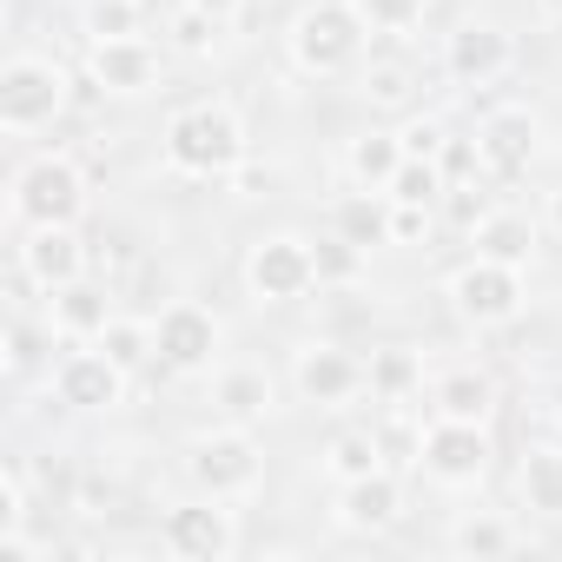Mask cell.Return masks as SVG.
<instances>
[{"label":"cell","instance_id":"6da1fadb","mask_svg":"<svg viewBox=\"0 0 562 562\" xmlns=\"http://www.w3.org/2000/svg\"><path fill=\"white\" fill-rule=\"evenodd\" d=\"M245 153H251L245 120H238L225 100H192V106H179V113L166 120V133H159V159H166V172H179V179H232V172L245 166Z\"/></svg>","mask_w":562,"mask_h":562},{"label":"cell","instance_id":"7a4b0ae2","mask_svg":"<svg viewBox=\"0 0 562 562\" xmlns=\"http://www.w3.org/2000/svg\"><path fill=\"white\" fill-rule=\"evenodd\" d=\"M364 41H371V21L358 14V0H305L285 27V54L299 74L312 80H338L364 60Z\"/></svg>","mask_w":562,"mask_h":562},{"label":"cell","instance_id":"3957f363","mask_svg":"<svg viewBox=\"0 0 562 562\" xmlns=\"http://www.w3.org/2000/svg\"><path fill=\"white\" fill-rule=\"evenodd\" d=\"M186 483L218 503H245L265 483V450L245 424H212L186 443Z\"/></svg>","mask_w":562,"mask_h":562},{"label":"cell","instance_id":"277c9868","mask_svg":"<svg viewBox=\"0 0 562 562\" xmlns=\"http://www.w3.org/2000/svg\"><path fill=\"white\" fill-rule=\"evenodd\" d=\"M443 299H450V312H457L470 331H503V325L522 318L529 285H522V265H503V258L470 251V258L443 278Z\"/></svg>","mask_w":562,"mask_h":562},{"label":"cell","instance_id":"5b68a950","mask_svg":"<svg viewBox=\"0 0 562 562\" xmlns=\"http://www.w3.org/2000/svg\"><path fill=\"white\" fill-rule=\"evenodd\" d=\"M8 212L14 225H80L87 218V172L74 153H34L21 159L14 172V192H8Z\"/></svg>","mask_w":562,"mask_h":562},{"label":"cell","instance_id":"8992f818","mask_svg":"<svg viewBox=\"0 0 562 562\" xmlns=\"http://www.w3.org/2000/svg\"><path fill=\"white\" fill-rule=\"evenodd\" d=\"M74 100V74L47 54H14L8 67H0V126H8L14 139L27 133H47Z\"/></svg>","mask_w":562,"mask_h":562},{"label":"cell","instance_id":"52a82bcc","mask_svg":"<svg viewBox=\"0 0 562 562\" xmlns=\"http://www.w3.org/2000/svg\"><path fill=\"white\" fill-rule=\"evenodd\" d=\"M245 292L251 305H299L318 292V251L299 232H265L245 251Z\"/></svg>","mask_w":562,"mask_h":562},{"label":"cell","instance_id":"ba28073f","mask_svg":"<svg viewBox=\"0 0 562 562\" xmlns=\"http://www.w3.org/2000/svg\"><path fill=\"white\" fill-rule=\"evenodd\" d=\"M496 463V443H490V424H463V417H430L424 424V443H417V470L443 490H476Z\"/></svg>","mask_w":562,"mask_h":562},{"label":"cell","instance_id":"9c48e42d","mask_svg":"<svg viewBox=\"0 0 562 562\" xmlns=\"http://www.w3.org/2000/svg\"><path fill=\"white\" fill-rule=\"evenodd\" d=\"M218 345H225V325H218L199 299L159 305V318H153V351H159V364H166L172 378L212 371V364H218Z\"/></svg>","mask_w":562,"mask_h":562},{"label":"cell","instance_id":"30bf717a","mask_svg":"<svg viewBox=\"0 0 562 562\" xmlns=\"http://www.w3.org/2000/svg\"><path fill=\"white\" fill-rule=\"evenodd\" d=\"M159 542H166V555H179V562H232V555H238V509L192 490V503L166 509Z\"/></svg>","mask_w":562,"mask_h":562},{"label":"cell","instance_id":"8fae6325","mask_svg":"<svg viewBox=\"0 0 562 562\" xmlns=\"http://www.w3.org/2000/svg\"><path fill=\"white\" fill-rule=\"evenodd\" d=\"M292 384H299V397L318 404V411H345V404H358V397L371 391V384H364V358L345 351V345H331V338H305V345L292 351Z\"/></svg>","mask_w":562,"mask_h":562},{"label":"cell","instance_id":"7c38bea8","mask_svg":"<svg viewBox=\"0 0 562 562\" xmlns=\"http://www.w3.org/2000/svg\"><path fill=\"white\" fill-rule=\"evenodd\" d=\"M516 67V41L503 21H457L443 34V80L450 87H496Z\"/></svg>","mask_w":562,"mask_h":562},{"label":"cell","instance_id":"4fadbf2b","mask_svg":"<svg viewBox=\"0 0 562 562\" xmlns=\"http://www.w3.org/2000/svg\"><path fill=\"white\" fill-rule=\"evenodd\" d=\"M47 391H54L60 411H120L126 404V371L100 345H87V351H67L47 371Z\"/></svg>","mask_w":562,"mask_h":562},{"label":"cell","instance_id":"5bb4252c","mask_svg":"<svg viewBox=\"0 0 562 562\" xmlns=\"http://www.w3.org/2000/svg\"><path fill=\"white\" fill-rule=\"evenodd\" d=\"M476 153L490 179H522L542 159V120L529 106H490L476 126Z\"/></svg>","mask_w":562,"mask_h":562},{"label":"cell","instance_id":"9a60e30c","mask_svg":"<svg viewBox=\"0 0 562 562\" xmlns=\"http://www.w3.org/2000/svg\"><path fill=\"white\" fill-rule=\"evenodd\" d=\"M14 265L41 292H60L74 278H87V238H80V225H27L14 245Z\"/></svg>","mask_w":562,"mask_h":562},{"label":"cell","instance_id":"2e32d148","mask_svg":"<svg viewBox=\"0 0 562 562\" xmlns=\"http://www.w3.org/2000/svg\"><path fill=\"white\" fill-rule=\"evenodd\" d=\"M87 80L100 93H113V100H139V93L159 87V54H153L146 34H133V41H87Z\"/></svg>","mask_w":562,"mask_h":562},{"label":"cell","instance_id":"e0dca14e","mask_svg":"<svg viewBox=\"0 0 562 562\" xmlns=\"http://www.w3.org/2000/svg\"><path fill=\"white\" fill-rule=\"evenodd\" d=\"M331 509H338V529H351V536H384V529L404 516V483H397V470L384 463V470H371V476L338 483Z\"/></svg>","mask_w":562,"mask_h":562},{"label":"cell","instance_id":"ac0fdd59","mask_svg":"<svg viewBox=\"0 0 562 562\" xmlns=\"http://www.w3.org/2000/svg\"><path fill=\"white\" fill-rule=\"evenodd\" d=\"M496 404H503V391H496V378H490L483 364H450V371H437V378H430V417L490 424V417H496Z\"/></svg>","mask_w":562,"mask_h":562},{"label":"cell","instance_id":"d6986e66","mask_svg":"<svg viewBox=\"0 0 562 562\" xmlns=\"http://www.w3.org/2000/svg\"><path fill=\"white\" fill-rule=\"evenodd\" d=\"M113 318H120V312H113V292L93 285V278H74V285L47 292V325H54L60 338H74V345H93Z\"/></svg>","mask_w":562,"mask_h":562},{"label":"cell","instance_id":"ffe728a7","mask_svg":"<svg viewBox=\"0 0 562 562\" xmlns=\"http://www.w3.org/2000/svg\"><path fill=\"white\" fill-rule=\"evenodd\" d=\"M271 404H278V391H271V371H265V364H225V371L212 378V411H218V424L258 430V424L271 417Z\"/></svg>","mask_w":562,"mask_h":562},{"label":"cell","instance_id":"44dd1931","mask_svg":"<svg viewBox=\"0 0 562 562\" xmlns=\"http://www.w3.org/2000/svg\"><path fill=\"white\" fill-rule=\"evenodd\" d=\"M443 549L490 562V555H516V549H522V529H516L503 509H463V516L443 529Z\"/></svg>","mask_w":562,"mask_h":562},{"label":"cell","instance_id":"7402d4cb","mask_svg":"<svg viewBox=\"0 0 562 562\" xmlns=\"http://www.w3.org/2000/svg\"><path fill=\"white\" fill-rule=\"evenodd\" d=\"M331 232H338V238H351V245H364V251L391 245V192L351 186V192L331 205Z\"/></svg>","mask_w":562,"mask_h":562},{"label":"cell","instance_id":"603a6c76","mask_svg":"<svg viewBox=\"0 0 562 562\" xmlns=\"http://www.w3.org/2000/svg\"><path fill=\"white\" fill-rule=\"evenodd\" d=\"M364 384L378 404H411V397H424V358L411 345H378L364 358Z\"/></svg>","mask_w":562,"mask_h":562},{"label":"cell","instance_id":"cb8c5ba5","mask_svg":"<svg viewBox=\"0 0 562 562\" xmlns=\"http://www.w3.org/2000/svg\"><path fill=\"white\" fill-rule=\"evenodd\" d=\"M397 166H404V139H397L391 126H371V133H358V139L345 146V179H351V186L384 192V186L397 179Z\"/></svg>","mask_w":562,"mask_h":562},{"label":"cell","instance_id":"d4e9b609","mask_svg":"<svg viewBox=\"0 0 562 562\" xmlns=\"http://www.w3.org/2000/svg\"><path fill=\"white\" fill-rule=\"evenodd\" d=\"M516 496H522V509L562 522V443H536L516 463Z\"/></svg>","mask_w":562,"mask_h":562},{"label":"cell","instance_id":"484cf974","mask_svg":"<svg viewBox=\"0 0 562 562\" xmlns=\"http://www.w3.org/2000/svg\"><path fill=\"white\" fill-rule=\"evenodd\" d=\"M470 245H476L483 258H503V265H529V251H536V225H529L522 212H509V205H490V212L470 225Z\"/></svg>","mask_w":562,"mask_h":562},{"label":"cell","instance_id":"4316f807","mask_svg":"<svg viewBox=\"0 0 562 562\" xmlns=\"http://www.w3.org/2000/svg\"><path fill=\"white\" fill-rule=\"evenodd\" d=\"M384 463H391V457H384L378 430H338V437L325 443V476H331V483L371 476V470H384Z\"/></svg>","mask_w":562,"mask_h":562},{"label":"cell","instance_id":"83f0119b","mask_svg":"<svg viewBox=\"0 0 562 562\" xmlns=\"http://www.w3.org/2000/svg\"><path fill=\"white\" fill-rule=\"evenodd\" d=\"M312 251H318V292H351V285H364V265H371V251L364 245H351V238H312Z\"/></svg>","mask_w":562,"mask_h":562},{"label":"cell","instance_id":"f1b7e54d","mask_svg":"<svg viewBox=\"0 0 562 562\" xmlns=\"http://www.w3.org/2000/svg\"><path fill=\"white\" fill-rule=\"evenodd\" d=\"M93 345H100L126 378H133V371H146V364H159V351H153V318H113Z\"/></svg>","mask_w":562,"mask_h":562},{"label":"cell","instance_id":"f546056e","mask_svg":"<svg viewBox=\"0 0 562 562\" xmlns=\"http://www.w3.org/2000/svg\"><path fill=\"white\" fill-rule=\"evenodd\" d=\"M139 27H146V0H87L80 8L87 41H133Z\"/></svg>","mask_w":562,"mask_h":562},{"label":"cell","instance_id":"4dcf8cb0","mask_svg":"<svg viewBox=\"0 0 562 562\" xmlns=\"http://www.w3.org/2000/svg\"><path fill=\"white\" fill-rule=\"evenodd\" d=\"M54 338H60L54 325H34V318H21V312H14V318H8V358H0V364H8V378L34 371V364L54 351Z\"/></svg>","mask_w":562,"mask_h":562},{"label":"cell","instance_id":"1f68e13d","mask_svg":"<svg viewBox=\"0 0 562 562\" xmlns=\"http://www.w3.org/2000/svg\"><path fill=\"white\" fill-rule=\"evenodd\" d=\"M384 192H391L397 205H437V199L450 192V179H443V166H437V159H404V166H397V179H391Z\"/></svg>","mask_w":562,"mask_h":562},{"label":"cell","instance_id":"d6a6232c","mask_svg":"<svg viewBox=\"0 0 562 562\" xmlns=\"http://www.w3.org/2000/svg\"><path fill=\"white\" fill-rule=\"evenodd\" d=\"M172 47L179 54H192V60H205V54H218L225 47V21H212V14H199V8H172Z\"/></svg>","mask_w":562,"mask_h":562},{"label":"cell","instance_id":"836d02e7","mask_svg":"<svg viewBox=\"0 0 562 562\" xmlns=\"http://www.w3.org/2000/svg\"><path fill=\"white\" fill-rule=\"evenodd\" d=\"M358 14L371 21V34H391V41H404V34H417V27H424L430 0H358Z\"/></svg>","mask_w":562,"mask_h":562},{"label":"cell","instance_id":"e575fe53","mask_svg":"<svg viewBox=\"0 0 562 562\" xmlns=\"http://www.w3.org/2000/svg\"><path fill=\"white\" fill-rule=\"evenodd\" d=\"M34 522V496H27V463L14 457L0 470V529H27Z\"/></svg>","mask_w":562,"mask_h":562},{"label":"cell","instance_id":"d590c367","mask_svg":"<svg viewBox=\"0 0 562 562\" xmlns=\"http://www.w3.org/2000/svg\"><path fill=\"white\" fill-rule=\"evenodd\" d=\"M411 87H417V74H411V67H397V60H384V67H371V74H364V100H371V106H404V100H411Z\"/></svg>","mask_w":562,"mask_h":562},{"label":"cell","instance_id":"8d00e7d4","mask_svg":"<svg viewBox=\"0 0 562 562\" xmlns=\"http://www.w3.org/2000/svg\"><path fill=\"white\" fill-rule=\"evenodd\" d=\"M397 139H404V159H443L450 126L443 120H411V126H397Z\"/></svg>","mask_w":562,"mask_h":562},{"label":"cell","instance_id":"74e56055","mask_svg":"<svg viewBox=\"0 0 562 562\" xmlns=\"http://www.w3.org/2000/svg\"><path fill=\"white\" fill-rule=\"evenodd\" d=\"M430 238V205H397L391 199V245H424Z\"/></svg>","mask_w":562,"mask_h":562},{"label":"cell","instance_id":"f35d334b","mask_svg":"<svg viewBox=\"0 0 562 562\" xmlns=\"http://www.w3.org/2000/svg\"><path fill=\"white\" fill-rule=\"evenodd\" d=\"M232 186H238V199H258V192H271V172H258V166H238V172H232Z\"/></svg>","mask_w":562,"mask_h":562},{"label":"cell","instance_id":"ab89813d","mask_svg":"<svg viewBox=\"0 0 562 562\" xmlns=\"http://www.w3.org/2000/svg\"><path fill=\"white\" fill-rule=\"evenodd\" d=\"M186 8H199V14H212V21H238V8H245V0H186Z\"/></svg>","mask_w":562,"mask_h":562},{"label":"cell","instance_id":"60d3db41","mask_svg":"<svg viewBox=\"0 0 562 562\" xmlns=\"http://www.w3.org/2000/svg\"><path fill=\"white\" fill-rule=\"evenodd\" d=\"M549 232H555V238H562V186H555V192H549Z\"/></svg>","mask_w":562,"mask_h":562},{"label":"cell","instance_id":"b9f144b4","mask_svg":"<svg viewBox=\"0 0 562 562\" xmlns=\"http://www.w3.org/2000/svg\"><path fill=\"white\" fill-rule=\"evenodd\" d=\"M549 424H555V430H562V378H555V384H549Z\"/></svg>","mask_w":562,"mask_h":562},{"label":"cell","instance_id":"7bdbcfd3","mask_svg":"<svg viewBox=\"0 0 562 562\" xmlns=\"http://www.w3.org/2000/svg\"><path fill=\"white\" fill-rule=\"evenodd\" d=\"M555 8H562V0H555Z\"/></svg>","mask_w":562,"mask_h":562}]
</instances>
